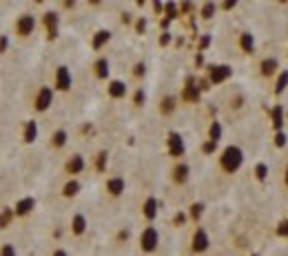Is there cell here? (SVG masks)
<instances>
[{"label":"cell","mask_w":288,"mask_h":256,"mask_svg":"<svg viewBox=\"0 0 288 256\" xmlns=\"http://www.w3.org/2000/svg\"><path fill=\"white\" fill-rule=\"evenodd\" d=\"M242 164H244L242 148H237V146H226V148L222 150V155H220V168L224 170L226 174L237 172V170L242 168Z\"/></svg>","instance_id":"6da1fadb"},{"label":"cell","mask_w":288,"mask_h":256,"mask_svg":"<svg viewBox=\"0 0 288 256\" xmlns=\"http://www.w3.org/2000/svg\"><path fill=\"white\" fill-rule=\"evenodd\" d=\"M158 245H160V234H158V230H155L153 225L144 227L142 234H140V250H142L144 254H153L155 250H158Z\"/></svg>","instance_id":"7a4b0ae2"},{"label":"cell","mask_w":288,"mask_h":256,"mask_svg":"<svg viewBox=\"0 0 288 256\" xmlns=\"http://www.w3.org/2000/svg\"><path fill=\"white\" fill-rule=\"evenodd\" d=\"M51 102H54V91H51L49 86H40L36 91V97H34V108L38 113H45L49 111Z\"/></svg>","instance_id":"3957f363"},{"label":"cell","mask_w":288,"mask_h":256,"mask_svg":"<svg viewBox=\"0 0 288 256\" xmlns=\"http://www.w3.org/2000/svg\"><path fill=\"white\" fill-rule=\"evenodd\" d=\"M211 245V239H209V232L204 230V227H197L195 232H193V239H191V250L195 254H204L206 250H209Z\"/></svg>","instance_id":"277c9868"},{"label":"cell","mask_w":288,"mask_h":256,"mask_svg":"<svg viewBox=\"0 0 288 256\" xmlns=\"http://www.w3.org/2000/svg\"><path fill=\"white\" fill-rule=\"evenodd\" d=\"M36 29V18L31 16V13H22V16H18V20H16V33L20 38H27V36H31Z\"/></svg>","instance_id":"5b68a950"},{"label":"cell","mask_w":288,"mask_h":256,"mask_svg":"<svg viewBox=\"0 0 288 256\" xmlns=\"http://www.w3.org/2000/svg\"><path fill=\"white\" fill-rule=\"evenodd\" d=\"M42 27L47 29V38L54 40V38L58 36V29H60V16L56 11H47L45 16H42Z\"/></svg>","instance_id":"8992f818"},{"label":"cell","mask_w":288,"mask_h":256,"mask_svg":"<svg viewBox=\"0 0 288 256\" xmlns=\"http://www.w3.org/2000/svg\"><path fill=\"white\" fill-rule=\"evenodd\" d=\"M167 146H169V153L171 157L180 159L184 153H186V146H184V139L180 132H169V139H167Z\"/></svg>","instance_id":"52a82bcc"},{"label":"cell","mask_w":288,"mask_h":256,"mask_svg":"<svg viewBox=\"0 0 288 256\" xmlns=\"http://www.w3.org/2000/svg\"><path fill=\"white\" fill-rule=\"evenodd\" d=\"M56 88L62 93H67L71 88V71H69V66H58L56 69Z\"/></svg>","instance_id":"ba28073f"},{"label":"cell","mask_w":288,"mask_h":256,"mask_svg":"<svg viewBox=\"0 0 288 256\" xmlns=\"http://www.w3.org/2000/svg\"><path fill=\"white\" fill-rule=\"evenodd\" d=\"M188 177H191V168H188V164L177 161V164L173 166V170H171V181L177 183V186H182V183L188 181Z\"/></svg>","instance_id":"9c48e42d"},{"label":"cell","mask_w":288,"mask_h":256,"mask_svg":"<svg viewBox=\"0 0 288 256\" xmlns=\"http://www.w3.org/2000/svg\"><path fill=\"white\" fill-rule=\"evenodd\" d=\"M229 78H230V66L220 64V66H211L209 69V82L211 84H222Z\"/></svg>","instance_id":"30bf717a"},{"label":"cell","mask_w":288,"mask_h":256,"mask_svg":"<svg viewBox=\"0 0 288 256\" xmlns=\"http://www.w3.org/2000/svg\"><path fill=\"white\" fill-rule=\"evenodd\" d=\"M34 208H36V199L34 197H25V199H20V201L16 203L13 214H16V216H27V214L34 212Z\"/></svg>","instance_id":"8fae6325"},{"label":"cell","mask_w":288,"mask_h":256,"mask_svg":"<svg viewBox=\"0 0 288 256\" xmlns=\"http://www.w3.org/2000/svg\"><path fill=\"white\" fill-rule=\"evenodd\" d=\"M84 170V157L82 155H71L64 164V172L67 174H80Z\"/></svg>","instance_id":"7c38bea8"},{"label":"cell","mask_w":288,"mask_h":256,"mask_svg":"<svg viewBox=\"0 0 288 256\" xmlns=\"http://www.w3.org/2000/svg\"><path fill=\"white\" fill-rule=\"evenodd\" d=\"M124 188H126V183H124V179L122 177H111L107 181V192L111 194V197H122V192H124Z\"/></svg>","instance_id":"4fadbf2b"},{"label":"cell","mask_w":288,"mask_h":256,"mask_svg":"<svg viewBox=\"0 0 288 256\" xmlns=\"http://www.w3.org/2000/svg\"><path fill=\"white\" fill-rule=\"evenodd\" d=\"M36 139H38V124H36V120L25 122V126H22V141H25V144H34Z\"/></svg>","instance_id":"5bb4252c"},{"label":"cell","mask_w":288,"mask_h":256,"mask_svg":"<svg viewBox=\"0 0 288 256\" xmlns=\"http://www.w3.org/2000/svg\"><path fill=\"white\" fill-rule=\"evenodd\" d=\"M277 71H280V62H277L275 58H266L259 62V73L264 75V78H271V75H275Z\"/></svg>","instance_id":"9a60e30c"},{"label":"cell","mask_w":288,"mask_h":256,"mask_svg":"<svg viewBox=\"0 0 288 256\" xmlns=\"http://www.w3.org/2000/svg\"><path fill=\"white\" fill-rule=\"evenodd\" d=\"M142 214H144V219H149V221H153L155 216H158V201H155V197H149L144 201Z\"/></svg>","instance_id":"2e32d148"},{"label":"cell","mask_w":288,"mask_h":256,"mask_svg":"<svg viewBox=\"0 0 288 256\" xmlns=\"http://www.w3.org/2000/svg\"><path fill=\"white\" fill-rule=\"evenodd\" d=\"M109 95L113 99H120L126 95V84L122 82V80H113L111 84H109Z\"/></svg>","instance_id":"e0dca14e"},{"label":"cell","mask_w":288,"mask_h":256,"mask_svg":"<svg viewBox=\"0 0 288 256\" xmlns=\"http://www.w3.org/2000/svg\"><path fill=\"white\" fill-rule=\"evenodd\" d=\"M93 73H96L98 80H107L109 78V60L107 58H98L96 64H93Z\"/></svg>","instance_id":"ac0fdd59"},{"label":"cell","mask_w":288,"mask_h":256,"mask_svg":"<svg viewBox=\"0 0 288 256\" xmlns=\"http://www.w3.org/2000/svg\"><path fill=\"white\" fill-rule=\"evenodd\" d=\"M80 188H82V186H80V181H78V179H69V181L62 186V197L73 199L75 194L80 192Z\"/></svg>","instance_id":"d6986e66"},{"label":"cell","mask_w":288,"mask_h":256,"mask_svg":"<svg viewBox=\"0 0 288 256\" xmlns=\"http://www.w3.org/2000/svg\"><path fill=\"white\" fill-rule=\"evenodd\" d=\"M84 230H87V219H84V214H75L73 221H71V232L75 236H82Z\"/></svg>","instance_id":"ffe728a7"},{"label":"cell","mask_w":288,"mask_h":256,"mask_svg":"<svg viewBox=\"0 0 288 256\" xmlns=\"http://www.w3.org/2000/svg\"><path fill=\"white\" fill-rule=\"evenodd\" d=\"M239 46H242V51L244 53H248L251 55L253 51H255V40H253V33H242V36H239Z\"/></svg>","instance_id":"44dd1931"},{"label":"cell","mask_w":288,"mask_h":256,"mask_svg":"<svg viewBox=\"0 0 288 256\" xmlns=\"http://www.w3.org/2000/svg\"><path fill=\"white\" fill-rule=\"evenodd\" d=\"M175 106H177L175 97L167 95V97H162V102H160V113H162V115H171V113L175 111Z\"/></svg>","instance_id":"7402d4cb"},{"label":"cell","mask_w":288,"mask_h":256,"mask_svg":"<svg viewBox=\"0 0 288 256\" xmlns=\"http://www.w3.org/2000/svg\"><path fill=\"white\" fill-rule=\"evenodd\" d=\"M109 40H111V31L102 29V31H98L96 36H93V42H91V44H93V49L98 51V49H102V46H105Z\"/></svg>","instance_id":"603a6c76"},{"label":"cell","mask_w":288,"mask_h":256,"mask_svg":"<svg viewBox=\"0 0 288 256\" xmlns=\"http://www.w3.org/2000/svg\"><path fill=\"white\" fill-rule=\"evenodd\" d=\"M184 99H186V102H197V99H200V86L188 82L186 86H184Z\"/></svg>","instance_id":"cb8c5ba5"},{"label":"cell","mask_w":288,"mask_h":256,"mask_svg":"<svg viewBox=\"0 0 288 256\" xmlns=\"http://www.w3.org/2000/svg\"><path fill=\"white\" fill-rule=\"evenodd\" d=\"M67 130H62V128H58V130L54 132V135H51V146H54V148H62L64 144H67Z\"/></svg>","instance_id":"d4e9b609"},{"label":"cell","mask_w":288,"mask_h":256,"mask_svg":"<svg viewBox=\"0 0 288 256\" xmlns=\"http://www.w3.org/2000/svg\"><path fill=\"white\" fill-rule=\"evenodd\" d=\"M271 117H273V126H275V130H280V128L284 126V108L275 106L273 113H271Z\"/></svg>","instance_id":"484cf974"},{"label":"cell","mask_w":288,"mask_h":256,"mask_svg":"<svg viewBox=\"0 0 288 256\" xmlns=\"http://www.w3.org/2000/svg\"><path fill=\"white\" fill-rule=\"evenodd\" d=\"M222 139V124L220 122H211V126H209V141H220Z\"/></svg>","instance_id":"4316f807"},{"label":"cell","mask_w":288,"mask_h":256,"mask_svg":"<svg viewBox=\"0 0 288 256\" xmlns=\"http://www.w3.org/2000/svg\"><path fill=\"white\" fill-rule=\"evenodd\" d=\"M288 86V71H282L280 75H277V84H275V93L280 95V93H284Z\"/></svg>","instance_id":"83f0119b"},{"label":"cell","mask_w":288,"mask_h":256,"mask_svg":"<svg viewBox=\"0 0 288 256\" xmlns=\"http://www.w3.org/2000/svg\"><path fill=\"white\" fill-rule=\"evenodd\" d=\"M255 177H257L259 181H264V179L268 177V166L266 164H257V166H255Z\"/></svg>","instance_id":"f1b7e54d"},{"label":"cell","mask_w":288,"mask_h":256,"mask_svg":"<svg viewBox=\"0 0 288 256\" xmlns=\"http://www.w3.org/2000/svg\"><path fill=\"white\" fill-rule=\"evenodd\" d=\"M11 219H13V210H11V208L2 210V214H0V227L9 225V223H11Z\"/></svg>","instance_id":"f546056e"},{"label":"cell","mask_w":288,"mask_h":256,"mask_svg":"<svg viewBox=\"0 0 288 256\" xmlns=\"http://www.w3.org/2000/svg\"><path fill=\"white\" fill-rule=\"evenodd\" d=\"M213 13H215V4L213 2H209V4H204V7H202V18H204V20L213 18Z\"/></svg>","instance_id":"4dcf8cb0"},{"label":"cell","mask_w":288,"mask_h":256,"mask_svg":"<svg viewBox=\"0 0 288 256\" xmlns=\"http://www.w3.org/2000/svg\"><path fill=\"white\" fill-rule=\"evenodd\" d=\"M202 212H204V206H202V203H193L191 206V219H200Z\"/></svg>","instance_id":"1f68e13d"},{"label":"cell","mask_w":288,"mask_h":256,"mask_svg":"<svg viewBox=\"0 0 288 256\" xmlns=\"http://www.w3.org/2000/svg\"><path fill=\"white\" fill-rule=\"evenodd\" d=\"M0 256H18L16 254V248H13L11 243H4L2 248H0Z\"/></svg>","instance_id":"d6a6232c"},{"label":"cell","mask_w":288,"mask_h":256,"mask_svg":"<svg viewBox=\"0 0 288 256\" xmlns=\"http://www.w3.org/2000/svg\"><path fill=\"white\" fill-rule=\"evenodd\" d=\"M133 102H135V106H142V104H144V91H142V88H138V91H135Z\"/></svg>","instance_id":"836d02e7"},{"label":"cell","mask_w":288,"mask_h":256,"mask_svg":"<svg viewBox=\"0 0 288 256\" xmlns=\"http://www.w3.org/2000/svg\"><path fill=\"white\" fill-rule=\"evenodd\" d=\"M277 234H280V236H288V219L280 221V225H277Z\"/></svg>","instance_id":"e575fe53"},{"label":"cell","mask_w":288,"mask_h":256,"mask_svg":"<svg viewBox=\"0 0 288 256\" xmlns=\"http://www.w3.org/2000/svg\"><path fill=\"white\" fill-rule=\"evenodd\" d=\"M7 46H9V36H7V33H2V36H0V53H4Z\"/></svg>","instance_id":"d590c367"},{"label":"cell","mask_w":288,"mask_h":256,"mask_svg":"<svg viewBox=\"0 0 288 256\" xmlns=\"http://www.w3.org/2000/svg\"><path fill=\"white\" fill-rule=\"evenodd\" d=\"M275 146H280V148H282V146H286V135L282 130L275 135Z\"/></svg>","instance_id":"8d00e7d4"},{"label":"cell","mask_w":288,"mask_h":256,"mask_svg":"<svg viewBox=\"0 0 288 256\" xmlns=\"http://www.w3.org/2000/svg\"><path fill=\"white\" fill-rule=\"evenodd\" d=\"M144 69H146V66H144L142 62H140V64H135V69H133V75H135V78H142V75H144Z\"/></svg>","instance_id":"74e56055"},{"label":"cell","mask_w":288,"mask_h":256,"mask_svg":"<svg viewBox=\"0 0 288 256\" xmlns=\"http://www.w3.org/2000/svg\"><path fill=\"white\" fill-rule=\"evenodd\" d=\"M105 164H107V153H100L98 155V170L105 168Z\"/></svg>","instance_id":"f35d334b"},{"label":"cell","mask_w":288,"mask_h":256,"mask_svg":"<svg viewBox=\"0 0 288 256\" xmlns=\"http://www.w3.org/2000/svg\"><path fill=\"white\" fill-rule=\"evenodd\" d=\"M202 150H204V153H213V150H215V141H206V144L202 146Z\"/></svg>","instance_id":"ab89813d"},{"label":"cell","mask_w":288,"mask_h":256,"mask_svg":"<svg viewBox=\"0 0 288 256\" xmlns=\"http://www.w3.org/2000/svg\"><path fill=\"white\" fill-rule=\"evenodd\" d=\"M135 29H138V33H144V29H146V20H144V18H140V20H138Z\"/></svg>","instance_id":"60d3db41"},{"label":"cell","mask_w":288,"mask_h":256,"mask_svg":"<svg viewBox=\"0 0 288 256\" xmlns=\"http://www.w3.org/2000/svg\"><path fill=\"white\" fill-rule=\"evenodd\" d=\"M209 44H211V38H209V36H204V38L200 40V51H204Z\"/></svg>","instance_id":"b9f144b4"},{"label":"cell","mask_w":288,"mask_h":256,"mask_svg":"<svg viewBox=\"0 0 288 256\" xmlns=\"http://www.w3.org/2000/svg\"><path fill=\"white\" fill-rule=\"evenodd\" d=\"M167 13H169V20H171V18H175V4H167Z\"/></svg>","instance_id":"7bdbcfd3"},{"label":"cell","mask_w":288,"mask_h":256,"mask_svg":"<svg viewBox=\"0 0 288 256\" xmlns=\"http://www.w3.org/2000/svg\"><path fill=\"white\" fill-rule=\"evenodd\" d=\"M169 42H171V33H169V31H167V33H164V36H162V38H160V44H162V46H164V44H169Z\"/></svg>","instance_id":"ee69618b"},{"label":"cell","mask_w":288,"mask_h":256,"mask_svg":"<svg viewBox=\"0 0 288 256\" xmlns=\"http://www.w3.org/2000/svg\"><path fill=\"white\" fill-rule=\"evenodd\" d=\"M54 256H67V252H64V250H56Z\"/></svg>","instance_id":"f6af8a7d"},{"label":"cell","mask_w":288,"mask_h":256,"mask_svg":"<svg viewBox=\"0 0 288 256\" xmlns=\"http://www.w3.org/2000/svg\"><path fill=\"white\" fill-rule=\"evenodd\" d=\"M222 7H224V9H233V7H235V2H224Z\"/></svg>","instance_id":"bcb514c9"},{"label":"cell","mask_w":288,"mask_h":256,"mask_svg":"<svg viewBox=\"0 0 288 256\" xmlns=\"http://www.w3.org/2000/svg\"><path fill=\"white\" fill-rule=\"evenodd\" d=\"M284 181H286V188H288V166H286V174H284Z\"/></svg>","instance_id":"7dc6e473"}]
</instances>
